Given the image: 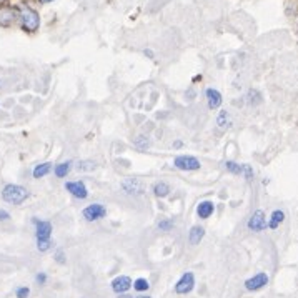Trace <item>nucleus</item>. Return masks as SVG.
I'll return each mask as SVG.
<instances>
[{
  "mask_svg": "<svg viewBox=\"0 0 298 298\" xmlns=\"http://www.w3.org/2000/svg\"><path fill=\"white\" fill-rule=\"evenodd\" d=\"M65 190L70 192L75 198H80V200H85L88 196V190L87 185L82 180H73V182H67L65 183Z\"/></svg>",
  "mask_w": 298,
  "mask_h": 298,
  "instance_id": "10",
  "label": "nucleus"
},
{
  "mask_svg": "<svg viewBox=\"0 0 298 298\" xmlns=\"http://www.w3.org/2000/svg\"><path fill=\"white\" fill-rule=\"evenodd\" d=\"M10 218V213L7 210H4V208H0V221H7Z\"/></svg>",
  "mask_w": 298,
  "mask_h": 298,
  "instance_id": "30",
  "label": "nucleus"
},
{
  "mask_svg": "<svg viewBox=\"0 0 298 298\" xmlns=\"http://www.w3.org/2000/svg\"><path fill=\"white\" fill-rule=\"evenodd\" d=\"M97 168V163L92 162V160H82L77 165V170L79 172H92V170Z\"/></svg>",
  "mask_w": 298,
  "mask_h": 298,
  "instance_id": "22",
  "label": "nucleus"
},
{
  "mask_svg": "<svg viewBox=\"0 0 298 298\" xmlns=\"http://www.w3.org/2000/svg\"><path fill=\"white\" fill-rule=\"evenodd\" d=\"M2 198L5 202H9V204L20 205L29 198V192H27V188H23L22 185L9 183V185H5L2 190Z\"/></svg>",
  "mask_w": 298,
  "mask_h": 298,
  "instance_id": "1",
  "label": "nucleus"
},
{
  "mask_svg": "<svg viewBox=\"0 0 298 298\" xmlns=\"http://www.w3.org/2000/svg\"><path fill=\"white\" fill-rule=\"evenodd\" d=\"M246 98H249V104H250V105H258V104H262V95H260L258 90H250L249 95H246Z\"/></svg>",
  "mask_w": 298,
  "mask_h": 298,
  "instance_id": "24",
  "label": "nucleus"
},
{
  "mask_svg": "<svg viewBox=\"0 0 298 298\" xmlns=\"http://www.w3.org/2000/svg\"><path fill=\"white\" fill-rule=\"evenodd\" d=\"M50 246H52V243H50V240H43V242H37V249H39V252H47Z\"/></svg>",
  "mask_w": 298,
  "mask_h": 298,
  "instance_id": "28",
  "label": "nucleus"
},
{
  "mask_svg": "<svg viewBox=\"0 0 298 298\" xmlns=\"http://www.w3.org/2000/svg\"><path fill=\"white\" fill-rule=\"evenodd\" d=\"M35 224V237L37 242H43V240H50V235H52V224L45 220H37L34 218Z\"/></svg>",
  "mask_w": 298,
  "mask_h": 298,
  "instance_id": "9",
  "label": "nucleus"
},
{
  "mask_svg": "<svg viewBox=\"0 0 298 298\" xmlns=\"http://www.w3.org/2000/svg\"><path fill=\"white\" fill-rule=\"evenodd\" d=\"M217 125L220 127V129H228V127L232 125V122H230V115H228L227 112L221 110V112L218 113V117H217Z\"/></svg>",
  "mask_w": 298,
  "mask_h": 298,
  "instance_id": "20",
  "label": "nucleus"
},
{
  "mask_svg": "<svg viewBox=\"0 0 298 298\" xmlns=\"http://www.w3.org/2000/svg\"><path fill=\"white\" fill-rule=\"evenodd\" d=\"M134 298H152V296H147V295H140V296H134Z\"/></svg>",
  "mask_w": 298,
  "mask_h": 298,
  "instance_id": "34",
  "label": "nucleus"
},
{
  "mask_svg": "<svg viewBox=\"0 0 298 298\" xmlns=\"http://www.w3.org/2000/svg\"><path fill=\"white\" fill-rule=\"evenodd\" d=\"M132 287H134L137 291H147L150 288V283H148V280H145V278H137Z\"/></svg>",
  "mask_w": 298,
  "mask_h": 298,
  "instance_id": "23",
  "label": "nucleus"
},
{
  "mask_svg": "<svg viewBox=\"0 0 298 298\" xmlns=\"http://www.w3.org/2000/svg\"><path fill=\"white\" fill-rule=\"evenodd\" d=\"M246 227H249V230H252V232H263L265 228H267V217H265L263 210L253 212V215L249 218Z\"/></svg>",
  "mask_w": 298,
  "mask_h": 298,
  "instance_id": "8",
  "label": "nucleus"
},
{
  "mask_svg": "<svg viewBox=\"0 0 298 298\" xmlns=\"http://www.w3.org/2000/svg\"><path fill=\"white\" fill-rule=\"evenodd\" d=\"M48 2H52V0H40V4H48Z\"/></svg>",
  "mask_w": 298,
  "mask_h": 298,
  "instance_id": "35",
  "label": "nucleus"
},
{
  "mask_svg": "<svg viewBox=\"0 0 298 298\" xmlns=\"http://www.w3.org/2000/svg\"><path fill=\"white\" fill-rule=\"evenodd\" d=\"M224 165H225V168L230 173H233V175H243L245 163H237V162H233V160H227Z\"/></svg>",
  "mask_w": 298,
  "mask_h": 298,
  "instance_id": "19",
  "label": "nucleus"
},
{
  "mask_svg": "<svg viewBox=\"0 0 298 298\" xmlns=\"http://www.w3.org/2000/svg\"><path fill=\"white\" fill-rule=\"evenodd\" d=\"M134 145H135V148H137V150H147V148L150 147V140H148V137H147V135H138V137L135 138Z\"/></svg>",
  "mask_w": 298,
  "mask_h": 298,
  "instance_id": "21",
  "label": "nucleus"
},
{
  "mask_svg": "<svg viewBox=\"0 0 298 298\" xmlns=\"http://www.w3.org/2000/svg\"><path fill=\"white\" fill-rule=\"evenodd\" d=\"M170 185L167 182H157L155 185H154V195L158 196V198H165V196H168L170 195Z\"/></svg>",
  "mask_w": 298,
  "mask_h": 298,
  "instance_id": "16",
  "label": "nucleus"
},
{
  "mask_svg": "<svg viewBox=\"0 0 298 298\" xmlns=\"http://www.w3.org/2000/svg\"><path fill=\"white\" fill-rule=\"evenodd\" d=\"M35 280H37V283L39 285H45V282H47V275L45 274H39L35 277Z\"/></svg>",
  "mask_w": 298,
  "mask_h": 298,
  "instance_id": "31",
  "label": "nucleus"
},
{
  "mask_svg": "<svg viewBox=\"0 0 298 298\" xmlns=\"http://www.w3.org/2000/svg\"><path fill=\"white\" fill-rule=\"evenodd\" d=\"M253 175H255V172H253V168L250 167V165H246V163H245V170H243V177H245V180L252 182V180H253Z\"/></svg>",
  "mask_w": 298,
  "mask_h": 298,
  "instance_id": "27",
  "label": "nucleus"
},
{
  "mask_svg": "<svg viewBox=\"0 0 298 298\" xmlns=\"http://www.w3.org/2000/svg\"><path fill=\"white\" fill-rule=\"evenodd\" d=\"M173 167L179 170H183V172H195V170H200L202 163L198 158L193 155H179V157H175Z\"/></svg>",
  "mask_w": 298,
  "mask_h": 298,
  "instance_id": "2",
  "label": "nucleus"
},
{
  "mask_svg": "<svg viewBox=\"0 0 298 298\" xmlns=\"http://www.w3.org/2000/svg\"><path fill=\"white\" fill-rule=\"evenodd\" d=\"M270 282L268 275L265 274V271H260V274L253 275L252 278H249V280L245 282V288L249 291H257V290H262L263 287H267Z\"/></svg>",
  "mask_w": 298,
  "mask_h": 298,
  "instance_id": "7",
  "label": "nucleus"
},
{
  "mask_svg": "<svg viewBox=\"0 0 298 298\" xmlns=\"http://www.w3.org/2000/svg\"><path fill=\"white\" fill-rule=\"evenodd\" d=\"M205 237V228L204 227H200V225H195L190 228V232H188V242L190 245H198L202 240H204Z\"/></svg>",
  "mask_w": 298,
  "mask_h": 298,
  "instance_id": "14",
  "label": "nucleus"
},
{
  "mask_svg": "<svg viewBox=\"0 0 298 298\" xmlns=\"http://www.w3.org/2000/svg\"><path fill=\"white\" fill-rule=\"evenodd\" d=\"M173 147H177V148L182 147V142H175V143H173Z\"/></svg>",
  "mask_w": 298,
  "mask_h": 298,
  "instance_id": "33",
  "label": "nucleus"
},
{
  "mask_svg": "<svg viewBox=\"0 0 298 298\" xmlns=\"http://www.w3.org/2000/svg\"><path fill=\"white\" fill-rule=\"evenodd\" d=\"M20 18H22V25L23 29L27 32H35L37 29H39L40 25V18H39V14L30 9V7H25L20 10Z\"/></svg>",
  "mask_w": 298,
  "mask_h": 298,
  "instance_id": "3",
  "label": "nucleus"
},
{
  "mask_svg": "<svg viewBox=\"0 0 298 298\" xmlns=\"http://www.w3.org/2000/svg\"><path fill=\"white\" fill-rule=\"evenodd\" d=\"M205 97H207V104L210 110H217L220 109V105L224 104V97H221V93L217 88H207Z\"/></svg>",
  "mask_w": 298,
  "mask_h": 298,
  "instance_id": "12",
  "label": "nucleus"
},
{
  "mask_svg": "<svg viewBox=\"0 0 298 298\" xmlns=\"http://www.w3.org/2000/svg\"><path fill=\"white\" fill-rule=\"evenodd\" d=\"M195 287V275L192 271H187L180 277V280L175 283V293L179 295H187L193 290Z\"/></svg>",
  "mask_w": 298,
  "mask_h": 298,
  "instance_id": "5",
  "label": "nucleus"
},
{
  "mask_svg": "<svg viewBox=\"0 0 298 298\" xmlns=\"http://www.w3.org/2000/svg\"><path fill=\"white\" fill-rule=\"evenodd\" d=\"M213 212H215V204L210 200H204V202H200V204L196 205V215H198L202 220L210 218L213 215Z\"/></svg>",
  "mask_w": 298,
  "mask_h": 298,
  "instance_id": "13",
  "label": "nucleus"
},
{
  "mask_svg": "<svg viewBox=\"0 0 298 298\" xmlns=\"http://www.w3.org/2000/svg\"><path fill=\"white\" fill-rule=\"evenodd\" d=\"M82 215H84V218L87 221H97V220L104 218L107 215V208L102 204H92V205H88V207L84 208Z\"/></svg>",
  "mask_w": 298,
  "mask_h": 298,
  "instance_id": "6",
  "label": "nucleus"
},
{
  "mask_svg": "<svg viewBox=\"0 0 298 298\" xmlns=\"http://www.w3.org/2000/svg\"><path fill=\"white\" fill-rule=\"evenodd\" d=\"M173 220H170V218H163L158 221V230L160 232H170L173 228Z\"/></svg>",
  "mask_w": 298,
  "mask_h": 298,
  "instance_id": "25",
  "label": "nucleus"
},
{
  "mask_svg": "<svg viewBox=\"0 0 298 298\" xmlns=\"http://www.w3.org/2000/svg\"><path fill=\"white\" fill-rule=\"evenodd\" d=\"M54 258H55V262H57V263H60V265L65 263V253H63V250H57Z\"/></svg>",
  "mask_w": 298,
  "mask_h": 298,
  "instance_id": "29",
  "label": "nucleus"
},
{
  "mask_svg": "<svg viewBox=\"0 0 298 298\" xmlns=\"http://www.w3.org/2000/svg\"><path fill=\"white\" fill-rule=\"evenodd\" d=\"M132 280H130V277H127V275H120L117 278H113V282H112V290L115 291L117 295H122V293H127L130 288H132Z\"/></svg>",
  "mask_w": 298,
  "mask_h": 298,
  "instance_id": "11",
  "label": "nucleus"
},
{
  "mask_svg": "<svg viewBox=\"0 0 298 298\" xmlns=\"http://www.w3.org/2000/svg\"><path fill=\"white\" fill-rule=\"evenodd\" d=\"M15 293H17V298H27L30 295V288L29 287H18Z\"/></svg>",
  "mask_w": 298,
  "mask_h": 298,
  "instance_id": "26",
  "label": "nucleus"
},
{
  "mask_svg": "<svg viewBox=\"0 0 298 298\" xmlns=\"http://www.w3.org/2000/svg\"><path fill=\"white\" fill-rule=\"evenodd\" d=\"M122 190L127 195L132 196H140L145 193V185L142 183V180L134 179V177H129V179L122 180Z\"/></svg>",
  "mask_w": 298,
  "mask_h": 298,
  "instance_id": "4",
  "label": "nucleus"
},
{
  "mask_svg": "<svg viewBox=\"0 0 298 298\" xmlns=\"http://www.w3.org/2000/svg\"><path fill=\"white\" fill-rule=\"evenodd\" d=\"M118 298H134V296H130V295H123V293H122V295H118Z\"/></svg>",
  "mask_w": 298,
  "mask_h": 298,
  "instance_id": "32",
  "label": "nucleus"
},
{
  "mask_svg": "<svg viewBox=\"0 0 298 298\" xmlns=\"http://www.w3.org/2000/svg\"><path fill=\"white\" fill-rule=\"evenodd\" d=\"M70 170H72V162H62L59 165H55L54 173L55 177H59V179H65V177L70 173Z\"/></svg>",
  "mask_w": 298,
  "mask_h": 298,
  "instance_id": "18",
  "label": "nucleus"
},
{
  "mask_svg": "<svg viewBox=\"0 0 298 298\" xmlns=\"http://www.w3.org/2000/svg\"><path fill=\"white\" fill-rule=\"evenodd\" d=\"M285 221V212L283 210H274L270 215V220L267 221V227L270 228V230H277L278 227H280L282 224Z\"/></svg>",
  "mask_w": 298,
  "mask_h": 298,
  "instance_id": "15",
  "label": "nucleus"
},
{
  "mask_svg": "<svg viewBox=\"0 0 298 298\" xmlns=\"http://www.w3.org/2000/svg\"><path fill=\"white\" fill-rule=\"evenodd\" d=\"M52 163L50 162H45V163H39L37 167L34 168V179H43L45 175H48L52 172Z\"/></svg>",
  "mask_w": 298,
  "mask_h": 298,
  "instance_id": "17",
  "label": "nucleus"
}]
</instances>
